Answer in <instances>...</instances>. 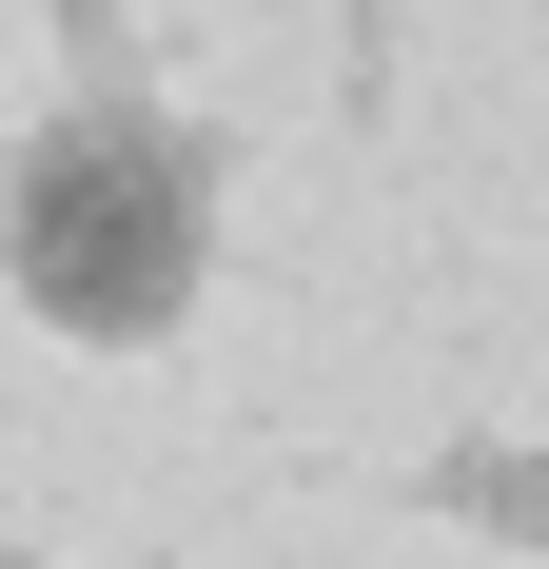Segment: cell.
Returning a JSON list of instances; mask_svg holds the SVG:
<instances>
[{"instance_id":"cell-1","label":"cell","mask_w":549,"mask_h":569,"mask_svg":"<svg viewBox=\"0 0 549 569\" xmlns=\"http://www.w3.org/2000/svg\"><path fill=\"white\" fill-rule=\"evenodd\" d=\"M0 256L59 335H158L177 276H197V177L158 138H40L20 197H0Z\"/></svg>"}]
</instances>
